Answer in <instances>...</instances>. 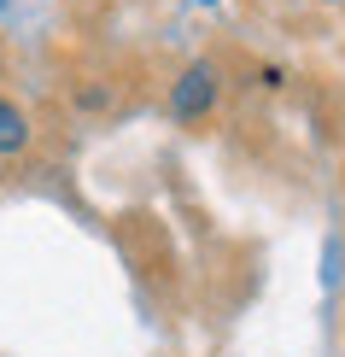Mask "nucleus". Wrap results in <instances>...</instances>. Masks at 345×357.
Returning <instances> with one entry per match:
<instances>
[{
	"label": "nucleus",
	"mask_w": 345,
	"mask_h": 357,
	"mask_svg": "<svg viewBox=\"0 0 345 357\" xmlns=\"http://www.w3.org/2000/svg\"><path fill=\"white\" fill-rule=\"evenodd\" d=\"M211 100H217V70L211 65H187V77L176 82V94H170V112L176 117H205Z\"/></svg>",
	"instance_id": "f257e3e1"
},
{
	"label": "nucleus",
	"mask_w": 345,
	"mask_h": 357,
	"mask_svg": "<svg viewBox=\"0 0 345 357\" xmlns=\"http://www.w3.org/2000/svg\"><path fill=\"white\" fill-rule=\"evenodd\" d=\"M24 146H29V117L0 94V158H6V153H24Z\"/></svg>",
	"instance_id": "f03ea898"
}]
</instances>
